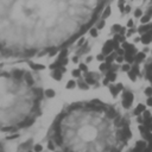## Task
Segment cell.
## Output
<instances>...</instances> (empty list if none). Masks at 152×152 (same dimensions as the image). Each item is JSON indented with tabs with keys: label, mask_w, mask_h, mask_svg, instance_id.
I'll return each instance as SVG.
<instances>
[{
	"label": "cell",
	"mask_w": 152,
	"mask_h": 152,
	"mask_svg": "<svg viewBox=\"0 0 152 152\" xmlns=\"http://www.w3.org/2000/svg\"><path fill=\"white\" fill-rule=\"evenodd\" d=\"M106 0H0V43L71 37L90 25Z\"/></svg>",
	"instance_id": "1"
},
{
	"label": "cell",
	"mask_w": 152,
	"mask_h": 152,
	"mask_svg": "<svg viewBox=\"0 0 152 152\" xmlns=\"http://www.w3.org/2000/svg\"><path fill=\"white\" fill-rule=\"evenodd\" d=\"M133 102V94L130 93V92H126L123 95V106L125 108H130L131 104Z\"/></svg>",
	"instance_id": "2"
},
{
	"label": "cell",
	"mask_w": 152,
	"mask_h": 152,
	"mask_svg": "<svg viewBox=\"0 0 152 152\" xmlns=\"http://www.w3.org/2000/svg\"><path fill=\"white\" fill-rule=\"evenodd\" d=\"M123 49L125 50V52H127V53H133L134 55V53L137 52L136 46L132 45V44H128V43H125V42L123 43Z\"/></svg>",
	"instance_id": "3"
},
{
	"label": "cell",
	"mask_w": 152,
	"mask_h": 152,
	"mask_svg": "<svg viewBox=\"0 0 152 152\" xmlns=\"http://www.w3.org/2000/svg\"><path fill=\"white\" fill-rule=\"evenodd\" d=\"M113 49H114V43L113 42H107L106 44H105V46L102 48V53H104V55H108Z\"/></svg>",
	"instance_id": "4"
},
{
	"label": "cell",
	"mask_w": 152,
	"mask_h": 152,
	"mask_svg": "<svg viewBox=\"0 0 152 152\" xmlns=\"http://www.w3.org/2000/svg\"><path fill=\"white\" fill-rule=\"evenodd\" d=\"M123 88H124V86L121 84V83H118L117 86H110V90H111L113 96H117L118 93H119Z\"/></svg>",
	"instance_id": "5"
},
{
	"label": "cell",
	"mask_w": 152,
	"mask_h": 152,
	"mask_svg": "<svg viewBox=\"0 0 152 152\" xmlns=\"http://www.w3.org/2000/svg\"><path fill=\"white\" fill-rule=\"evenodd\" d=\"M62 74H63V72H62L59 69H55V71L52 72V77H53V80L61 81V80H62Z\"/></svg>",
	"instance_id": "6"
},
{
	"label": "cell",
	"mask_w": 152,
	"mask_h": 152,
	"mask_svg": "<svg viewBox=\"0 0 152 152\" xmlns=\"http://www.w3.org/2000/svg\"><path fill=\"white\" fill-rule=\"evenodd\" d=\"M145 58V53L144 52H139L136 55V57H134V62H136L137 64H139L140 62H143Z\"/></svg>",
	"instance_id": "7"
},
{
	"label": "cell",
	"mask_w": 152,
	"mask_h": 152,
	"mask_svg": "<svg viewBox=\"0 0 152 152\" xmlns=\"http://www.w3.org/2000/svg\"><path fill=\"white\" fill-rule=\"evenodd\" d=\"M145 111V106L144 105H138V107H137L136 110H134V115H140L143 114V112Z\"/></svg>",
	"instance_id": "8"
},
{
	"label": "cell",
	"mask_w": 152,
	"mask_h": 152,
	"mask_svg": "<svg viewBox=\"0 0 152 152\" xmlns=\"http://www.w3.org/2000/svg\"><path fill=\"white\" fill-rule=\"evenodd\" d=\"M111 67H112V64L105 62V63L100 64V70H101V71H108V70H111Z\"/></svg>",
	"instance_id": "9"
},
{
	"label": "cell",
	"mask_w": 152,
	"mask_h": 152,
	"mask_svg": "<svg viewBox=\"0 0 152 152\" xmlns=\"http://www.w3.org/2000/svg\"><path fill=\"white\" fill-rule=\"evenodd\" d=\"M23 76H24V71H21V70H18V69L13 71V77L16 78V80H20Z\"/></svg>",
	"instance_id": "10"
},
{
	"label": "cell",
	"mask_w": 152,
	"mask_h": 152,
	"mask_svg": "<svg viewBox=\"0 0 152 152\" xmlns=\"http://www.w3.org/2000/svg\"><path fill=\"white\" fill-rule=\"evenodd\" d=\"M134 55L133 53H127L126 52V55H125V57H124V58L126 59V61H127V63H133L134 62Z\"/></svg>",
	"instance_id": "11"
},
{
	"label": "cell",
	"mask_w": 152,
	"mask_h": 152,
	"mask_svg": "<svg viewBox=\"0 0 152 152\" xmlns=\"http://www.w3.org/2000/svg\"><path fill=\"white\" fill-rule=\"evenodd\" d=\"M107 78L110 81H114L115 78H117V74H115V71H113V70H108V72H107Z\"/></svg>",
	"instance_id": "12"
},
{
	"label": "cell",
	"mask_w": 152,
	"mask_h": 152,
	"mask_svg": "<svg viewBox=\"0 0 152 152\" xmlns=\"http://www.w3.org/2000/svg\"><path fill=\"white\" fill-rule=\"evenodd\" d=\"M115 57H117V52H114V53H111V55H108V56L105 58V62H107V63H112L113 61L115 59Z\"/></svg>",
	"instance_id": "13"
},
{
	"label": "cell",
	"mask_w": 152,
	"mask_h": 152,
	"mask_svg": "<svg viewBox=\"0 0 152 152\" xmlns=\"http://www.w3.org/2000/svg\"><path fill=\"white\" fill-rule=\"evenodd\" d=\"M137 147H139L140 150H144L147 147V143L145 142V140H139V142H137Z\"/></svg>",
	"instance_id": "14"
},
{
	"label": "cell",
	"mask_w": 152,
	"mask_h": 152,
	"mask_svg": "<svg viewBox=\"0 0 152 152\" xmlns=\"http://www.w3.org/2000/svg\"><path fill=\"white\" fill-rule=\"evenodd\" d=\"M151 40H152V35H144L142 38V42L144 43V44H149Z\"/></svg>",
	"instance_id": "15"
},
{
	"label": "cell",
	"mask_w": 152,
	"mask_h": 152,
	"mask_svg": "<svg viewBox=\"0 0 152 152\" xmlns=\"http://www.w3.org/2000/svg\"><path fill=\"white\" fill-rule=\"evenodd\" d=\"M31 68L33 70H44L45 69V67H44L43 64H35V63L31 64Z\"/></svg>",
	"instance_id": "16"
},
{
	"label": "cell",
	"mask_w": 152,
	"mask_h": 152,
	"mask_svg": "<svg viewBox=\"0 0 152 152\" xmlns=\"http://www.w3.org/2000/svg\"><path fill=\"white\" fill-rule=\"evenodd\" d=\"M25 81H26V83L29 86H32L33 83H35V81H33V78H32V76L30 74H26V76H25Z\"/></svg>",
	"instance_id": "17"
},
{
	"label": "cell",
	"mask_w": 152,
	"mask_h": 152,
	"mask_svg": "<svg viewBox=\"0 0 152 152\" xmlns=\"http://www.w3.org/2000/svg\"><path fill=\"white\" fill-rule=\"evenodd\" d=\"M44 94H45L48 98H53V96H55V90H52V89H46Z\"/></svg>",
	"instance_id": "18"
},
{
	"label": "cell",
	"mask_w": 152,
	"mask_h": 152,
	"mask_svg": "<svg viewBox=\"0 0 152 152\" xmlns=\"http://www.w3.org/2000/svg\"><path fill=\"white\" fill-rule=\"evenodd\" d=\"M131 71H133L136 75H140V74H139V67H138V64H137V63L133 64V67H132V70H131Z\"/></svg>",
	"instance_id": "19"
},
{
	"label": "cell",
	"mask_w": 152,
	"mask_h": 152,
	"mask_svg": "<svg viewBox=\"0 0 152 152\" xmlns=\"http://www.w3.org/2000/svg\"><path fill=\"white\" fill-rule=\"evenodd\" d=\"M75 86H76V82L71 80V81H69V82L67 83V88H68V89H72Z\"/></svg>",
	"instance_id": "20"
},
{
	"label": "cell",
	"mask_w": 152,
	"mask_h": 152,
	"mask_svg": "<svg viewBox=\"0 0 152 152\" xmlns=\"http://www.w3.org/2000/svg\"><path fill=\"white\" fill-rule=\"evenodd\" d=\"M121 69H123V71H130V70H131V65H130V64L128 63H125L123 65V68H121Z\"/></svg>",
	"instance_id": "21"
},
{
	"label": "cell",
	"mask_w": 152,
	"mask_h": 152,
	"mask_svg": "<svg viewBox=\"0 0 152 152\" xmlns=\"http://www.w3.org/2000/svg\"><path fill=\"white\" fill-rule=\"evenodd\" d=\"M72 76H74V77H80L81 76V70L80 69L72 70Z\"/></svg>",
	"instance_id": "22"
},
{
	"label": "cell",
	"mask_w": 152,
	"mask_h": 152,
	"mask_svg": "<svg viewBox=\"0 0 152 152\" xmlns=\"http://www.w3.org/2000/svg\"><path fill=\"white\" fill-rule=\"evenodd\" d=\"M128 76H130V80H132V81H136L137 80V75L134 74L133 71H131V70H130V71H128Z\"/></svg>",
	"instance_id": "23"
},
{
	"label": "cell",
	"mask_w": 152,
	"mask_h": 152,
	"mask_svg": "<svg viewBox=\"0 0 152 152\" xmlns=\"http://www.w3.org/2000/svg\"><path fill=\"white\" fill-rule=\"evenodd\" d=\"M80 70H81V71L87 72V71H88V67H87L84 63H81V64H80Z\"/></svg>",
	"instance_id": "24"
},
{
	"label": "cell",
	"mask_w": 152,
	"mask_h": 152,
	"mask_svg": "<svg viewBox=\"0 0 152 152\" xmlns=\"http://www.w3.org/2000/svg\"><path fill=\"white\" fill-rule=\"evenodd\" d=\"M115 51H117V55H119V56H123L124 53H125V50H124L123 48H118V49H115Z\"/></svg>",
	"instance_id": "25"
},
{
	"label": "cell",
	"mask_w": 152,
	"mask_h": 152,
	"mask_svg": "<svg viewBox=\"0 0 152 152\" xmlns=\"http://www.w3.org/2000/svg\"><path fill=\"white\" fill-rule=\"evenodd\" d=\"M78 86H80L81 89H88V84L84 82H78Z\"/></svg>",
	"instance_id": "26"
},
{
	"label": "cell",
	"mask_w": 152,
	"mask_h": 152,
	"mask_svg": "<svg viewBox=\"0 0 152 152\" xmlns=\"http://www.w3.org/2000/svg\"><path fill=\"white\" fill-rule=\"evenodd\" d=\"M33 150H35V152H42V150H43V146H42V145H35V147H33Z\"/></svg>",
	"instance_id": "27"
},
{
	"label": "cell",
	"mask_w": 152,
	"mask_h": 152,
	"mask_svg": "<svg viewBox=\"0 0 152 152\" xmlns=\"http://www.w3.org/2000/svg\"><path fill=\"white\" fill-rule=\"evenodd\" d=\"M145 94H146L147 96H151L152 95V87H149V88L145 89Z\"/></svg>",
	"instance_id": "28"
},
{
	"label": "cell",
	"mask_w": 152,
	"mask_h": 152,
	"mask_svg": "<svg viewBox=\"0 0 152 152\" xmlns=\"http://www.w3.org/2000/svg\"><path fill=\"white\" fill-rule=\"evenodd\" d=\"M115 61H117L118 63H121V62L124 61V56H119V55H117V57H115Z\"/></svg>",
	"instance_id": "29"
},
{
	"label": "cell",
	"mask_w": 152,
	"mask_h": 152,
	"mask_svg": "<svg viewBox=\"0 0 152 152\" xmlns=\"http://www.w3.org/2000/svg\"><path fill=\"white\" fill-rule=\"evenodd\" d=\"M96 58H98V61H105V58H106V57H105V55L104 53H100V55H98V57H96Z\"/></svg>",
	"instance_id": "30"
},
{
	"label": "cell",
	"mask_w": 152,
	"mask_h": 152,
	"mask_svg": "<svg viewBox=\"0 0 152 152\" xmlns=\"http://www.w3.org/2000/svg\"><path fill=\"white\" fill-rule=\"evenodd\" d=\"M146 71L147 72H152V63H149L146 65Z\"/></svg>",
	"instance_id": "31"
},
{
	"label": "cell",
	"mask_w": 152,
	"mask_h": 152,
	"mask_svg": "<svg viewBox=\"0 0 152 152\" xmlns=\"http://www.w3.org/2000/svg\"><path fill=\"white\" fill-rule=\"evenodd\" d=\"M150 117H151V114L149 111H144V119H149Z\"/></svg>",
	"instance_id": "32"
},
{
	"label": "cell",
	"mask_w": 152,
	"mask_h": 152,
	"mask_svg": "<svg viewBox=\"0 0 152 152\" xmlns=\"http://www.w3.org/2000/svg\"><path fill=\"white\" fill-rule=\"evenodd\" d=\"M90 35L93 36V37H95V36L98 35V32H96V30H95V29H92V30H90Z\"/></svg>",
	"instance_id": "33"
},
{
	"label": "cell",
	"mask_w": 152,
	"mask_h": 152,
	"mask_svg": "<svg viewBox=\"0 0 152 152\" xmlns=\"http://www.w3.org/2000/svg\"><path fill=\"white\" fill-rule=\"evenodd\" d=\"M131 152H143V150H140V149H139V147H137V146H136L133 150H132Z\"/></svg>",
	"instance_id": "34"
},
{
	"label": "cell",
	"mask_w": 152,
	"mask_h": 152,
	"mask_svg": "<svg viewBox=\"0 0 152 152\" xmlns=\"http://www.w3.org/2000/svg\"><path fill=\"white\" fill-rule=\"evenodd\" d=\"M102 83H104V86H107V84H108V83H110V80H108V78L106 77L104 81H102Z\"/></svg>",
	"instance_id": "35"
},
{
	"label": "cell",
	"mask_w": 152,
	"mask_h": 152,
	"mask_svg": "<svg viewBox=\"0 0 152 152\" xmlns=\"http://www.w3.org/2000/svg\"><path fill=\"white\" fill-rule=\"evenodd\" d=\"M147 105H149V106H151V107H152V98H151V96H150L149 99H147Z\"/></svg>",
	"instance_id": "36"
},
{
	"label": "cell",
	"mask_w": 152,
	"mask_h": 152,
	"mask_svg": "<svg viewBox=\"0 0 152 152\" xmlns=\"http://www.w3.org/2000/svg\"><path fill=\"white\" fill-rule=\"evenodd\" d=\"M48 146H49V149H50V150H53V149H55V146H53L52 142H50V143H49V145H48Z\"/></svg>",
	"instance_id": "37"
},
{
	"label": "cell",
	"mask_w": 152,
	"mask_h": 152,
	"mask_svg": "<svg viewBox=\"0 0 152 152\" xmlns=\"http://www.w3.org/2000/svg\"><path fill=\"white\" fill-rule=\"evenodd\" d=\"M147 78L152 82V72H147Z\"/></svg>",
	"instance_id": "38"
},
{
	"label": "cell",
	"mask_w": 152,
	"mask_h": 152,
	"mask_svg": "<svg viewBox=\"0 0 152 152\" xmlns=\"http://www.w3.org/2000/svg\"><path fill=\"white\" fill-rule=\"evenodd\" d=\"M72 62H75V63H77V62H78V57H77V56H75L74 58H72Z\"/></svg>",
	"instance_id": "39"
},
{
	"label": "cell",
	"mask_w": 152,
	"mask_h": 152,
	"mask_svg": "<svg viewBox=\"0 0 152 152\" xmlns=\"http://www.w3.org/2000/svg\"><path fill=\"white\" fill-rule=\"evenodd\" d=\"M149 149L152 150V140H150V142H149Z\"/></svg>",
	"instance_id": "40"
},
{
	"label": "cell",
	"mask_w": 152,
	"mask_h": 152,
	"mask_svg": "<svg viewBox=\"0 0 152 152\" xmlns=\"http://www.w3.org/2000/svg\"><path fill=\"white\" fill-rule=\"evenodd\" d=\"M142 121H143V118H142V117H139V118H138V123H142Z\"/></svg>",
	"instance_id": "41"
},
{
	"label": "cell",
	"mask_w": 152,
	"mask_h": 152,
	"mask_svg": "<svg viewBox=\"0 0 152 152\" xmlns=\"http://www.w3.org/2000/svg\"><path fill=\"white\" fill-rule=\"evenodd\" d=\"M147 20H149V18H147V17H146V18H144V19H142V21H147Z\"/></svg>",
	"instance_id": "42"
}]
</instances>
